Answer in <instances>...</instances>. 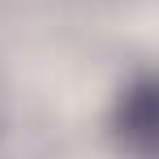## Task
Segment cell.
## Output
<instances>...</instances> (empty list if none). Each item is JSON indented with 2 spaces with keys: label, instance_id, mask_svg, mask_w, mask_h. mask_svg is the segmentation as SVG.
<instances>
[{
  "label": "cell",
  "instance_id": "obj_1",
  "mask_svg": "<svg viewBox=\"0 0 159 159\" xmlns=\"http://www.w3.org/2000/svg\"><path fill=\"white\" fill-rule=\"evenodd\" d=\"M125 125L138 138V146L151 151V138H155V95H151V82H142L138 90L125 95Z\"/></svg>",
  "mask_w": 159,
  "mask_h": 159
}]
</instances>
